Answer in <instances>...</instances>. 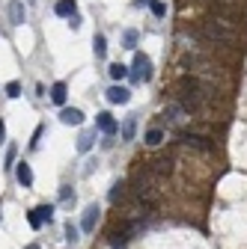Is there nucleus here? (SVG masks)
<instances>
[{
  "instance_id": "9",
  "label": "nucleus",
  "mask_w": 247,
  "mask_h": 249,
  "mask_svg": "<svg viewBox=\"0 0 247 249\" xmlns=\"http://www.w3.org/2000/svg\"><path fill=\"white\" fill-rule=\"evenodd\" d=\"M9 24H24V3H21V0H12V3H9Z\"/></svg>"
},
{
  "instance_id": "14",
  "label": "nucleus",
  "mask_w": 247,
  "mask_h": 249,
  "mask_svg": "<svg viewBox=\"0 0 247 249\" xmlns=\"http://www.w3.org/2000/svg\"><path fill=\"white\" fill-rule=\"evenodd\" d=\"M161 140H164V131H161V128H152V131L146 134V145H152V148L161 145Z\"/></svg>"
},
{
  "instance_id": "4",
  "label": "nucleus",
  "mask_w": 247,
  "mask_h": 249,
  "mask_svg": "<svg viewBox=\"0 0 247 249\" xmlns=\"http://www.w3.org/2000/svg\"><path fill=\"white\" fill-rule=\"evenodd\" d=\"M96 128L102 131V134H107V137H113L119 128H116V122H113V116L110 113H99L96 116Z\"/></svg>"
},
{
  "instance_id": "15",
  "label": "nucleus",
  "mask_w": 247,
  "mask_h": 249,
  "mask_svg": "<svg viewBox=\"0 0 247 249\" xmlns=\"http://www.w3.org/2000/svg\"><path fill=\"white\" fill-rule=\"evenodd\" d=\"M92 48H96V56H99V59H102V56H104V53H107V39H104V36H102V33H99V36H96V39H92Z\"/></svg>"
},
{
  "instance_id": "22",
  "label": "nucleus",
  "mask_w": 247,
  "mask_h": 249,
  "mask_svg": "<svg viewBox=\"0 0 247 249\" xmlns=\"http://www.w3.org/2000/svg\"><path fill=\"white\" fill-rule=\"evenodd\" d=\"M137 30H125V48H137Z\"/></svg>"
},
{
  "instance_id": "1",
  "label": "nucleus",
  "mask_w": 247,
  "mask_h": 249,
  "mask_svg": "<svg viewBox=\"0 0 247 249\" xmlns=\"http://www.w3.org/2000/svg\"><path fill=\"white\" fill-rule=\"evenodd\" d=\"M203 98H206V92H203L200 80H194V77H182V80H179V107H182L185 113L200 110Z\"/></svg>"
},
{
  "instance_id": "6",
  "label": "nucleus",
  "mask_w": 247,
  "mask_h": 249,
  "mask_svg": "<svg viewBox=\"0 0 247 249\" xmlns=\"http://www.w3.org/2000/svg\"><path fill=\"white\" fill-rule=\"evenodd\" d=\"M128 98H131V92L125 86H110L107 89V101L110 104H128Z\"/></svg>"
},
{
  "instance_id": "28",
  "label": "nucleus",
  "mask_w": 247,
  "mask_h": 249,
  "mask_svg": "<svg viewBox=\"0 0 247 249\" xmlns=\"http://www.w3.org/2000/svg\"><path fill=\"white\" fill-rule=\"evenodd\" d=\"M27 249H39V246H27Z\"/></svg>"
},
{
  "instance_id": "12",
  "label": "nucleus",
  "mask_w": 247,
  "mask_h": 249,
  "mask_svg": "<svg viewBox=\"0 0 247 249\" xmlns=\"http://www.w3.org/2000/svg\"><path fill=\"white\" fill-rule=\"evenodd\" d=\"M182 116H185V110H182L179 104H170V107L164 110V119H167V124H176V122H179Z\"/></svg>"
},
{
  "instance_id": "8",
  "label": "nucleus",
  "mask_w": 247,
  "mask_h": 249,
  "mask_svg": "<svg viewBox=\"0 0 247 249\" xmlns=\"http://www.w3.org/2000/svg\"><path fill=\"white\" fill-rule=\"evenodd\" d=\"M54 12L60 18H72V15H78V6H75V0H60V3L54 6Z\"/></svg>"
},
{
  "instance_id": "20",
  "label": "nucleus",
  "mask_w": 247,
  "mask_h": 249,
  "mask_svg": "<svg viewBox=\"0 0 247 249\" xmlns=\"http://www.w3.org/2000/svg\"><path fill=\"white\" fill-rule=\"evenodd\" d=\"M149 9H152V15H155V18H164V15H167V6L161 3V0H152Z\"/></svg>"
},
{
  "instance_id": "21",
  "label": "nucleus",
  "mask_w": 247,
  "mask_h": 249,
  "mask_svg": "<svg viewBox=\"0 0 247 249\" xmlns=\"http://www.w3.org/2000/svg\"><path fill=\"white\" fill-rule=\"evenodd\" d=\"M6 95H9V98H18V95H21V83H18V80L6 83Z\"/></svg>"
},
{
  "instance_id": "23",
  "label": "nucleus",
  "mask_w": 247,
  "mask_h": 249,
  "mask_svg": "<svg viewBox=\"0 0 247 249\" xmlns=\"http://www.w3.org/2000/svg\"><path fill=\"white\" fill-rule=\"evenodd\" d=\"M78 237H81V234H78V226H75V223H66V240H72V243H75Z\"/></svg>"
},
{
  "instance_id": "7",
  "label": "nucleus",
  "mask_w": 247,
  "mask_h": 249,
  "mask_svg": "<svg viewBox=\"0 0 247 249\" xmlns=\"http://www.w3.org/2000/svg\"><path fill=\"white\" fill-rule=\"evenodd\" d=\"M60 122H63V124H81L83 122V113L78 107H66L63 113H60Z\"/></svg>"
},
{
  "instance_id": "18",
  "label": "nucleus",
  "mask_w": 247,
  "mask_h": 249,
  "mask_svg": "<svg viewBox=\"0 0 247 249\" xmlns=\"http://www.w3.org/2000/svg\"><path fill=\"white\" fill-rule=\"evenodd\" d=\"M36 213H39V220H42V223H51V220H54V208H51V205H39Z\"/></svg>"
},
{
  "instance_id": "25",
  "label": "nucleus",
  "mask_w": 247,
  "mask_h": 249,
  "mask_svg": "<svg viewBox=\"0 0 247 249\" xmlns=\"http://www.w3.org/2000/svg\"><path fill=\"white\" fill-rule=\"evenodd\" d=\"M12 163H15V148L6 151V166H12Z\"/></svg>"
},
{
  "instance_id": "26",
  "label": "nucleus",
  "mask_w": 247,
  "mask_h": 249,
  "mask_svg": "<svg viewBox=\"0 0 247 249\" xmlns=\"http://www.w3.org/2000/svg\"><path fill=\"white\" fill-rule=\"evenodd\" d=\"M3 142H6V124L0 122V145H3Z\"/></svg>"
},
{
  "instance_id": "5",
  "label": "nucleus",
  "mask_w": 247,
  "mask_h": 249,
  "mask_svg": "<svg viewBox=\"0 0 247 249\" xmlns=\"http://www.w3.org/2000/svg\"><path fill=\"white\" fill-rule=\"evenodd\" d=\"M96 223H99V205H89L86 211H83V220H81V229L89 234L92 229H96Z\"/></svg>"
},
{
  "instance_id": "24",
  "label": "nucleus",
  "mask_w": 247,
  "mask_h": 249,
  "mask_svg": "<svg viewBox=\"0 0 247 249\" xmlns=\"http://www.w3.org/2000/svg\"><path fill=\"white\" fill-rule=\"evenodd\" d=\"M27 220H30V226H33V229H42V220H39V213H36V208H33V211L27 213Z\"/></svg>"
},
{
  "instance_id": "13",
  "label": "nucleus",
  "mask_w": 247,
  "mask_h": 249,
  "mask_svg": "<svg viewBox=\"0 0 247 249\" xmlns=\"http://www.w3.org/2000/svg\"><path fill=\"white\" fill-rule=\"evenodd\" d=\"M134 134H137V119L131 116V119H128L125 124H122V140L128 142V140H134Z\"/></svg>"
},
{
  "instance_id": "19",
  "label": "nucleus",
  "mask_w": 247,
  "mask_h": 249,
  "mask_svg": "<svg viewBox=\"0 0 247 249\" xmlns=\"http://www.w3.org/2000/svg\"><path fill=\"white\" fill-rule=\"evenodd\" d=\"M122 196H125V181H116L113 190H110V202H119Z\"/></svg>"
},
{
  "instance_id": "17",
  "label": "nucleus",
  "mask_w": 247,
  "mask_h": 249,
  "mask_svg": "<svg viewBox=\"0 0 247 249\" xmlns=\"http://www.w3.org/2000/svg\"><path fill=\"white\" fill-rule=\"evenodd\" d=\"M107 71H110V77H113V80H122V77H128V69L122 66V62H113V66H110Z\"/></svg>"
},
{
  "instance_id": "16",
  "label": "nucleus",
  "mask_w": 247,
  "mask_h": 249,
  "mask_svg": "<svg viewBox=\"0 0 247 249\" xmlns=\"http://www.w3.org/2000/svg\"><path fill=\"white\" fill-rule=\"evenodd\" d=\"M92 140H96V134H92V131L81 134V140H78V151H89V148H92Z\"/></svg>"
},
{
  "instance_id": "27",
  "label": "nucleus",
  "mask_w": 247,
  "mask_h": 249,
  "mask_svg": "<svg viewBox=\"0 0 247 249\" xmlns=\"http://www.w3.org/2000/svg\"><path fill=\"white\" fill-rule=\"evenodd\" d=\"M143 3H149V0H137V6H143Z\"/></svg>"
},
{
  "instance_id": "2",
  "label": "nucleus",
  "mask_w": 247,
  "mask_h": 249,
  "mask_svg": "<svg viewBox=\"0 0 247 249\" xmlns=\"http://www.w3.org/2000/svg\"><path fill=\"white\" fill-rule=\"evenodd\" d=\"M203 36L206 39H211V42H235V30L232 27H226L224 21H218V18H211V21H206L203 24Z\"/></svg>"
},
{
  "instance_id": "10",
  "label": "nucleus",
  "mask_w": 247,
  "mask_h": 249,
  "mask_svg": "<svg viewBox=\"0 0 247 249\" xmlns=\"http://www.w3.org/2000/svg\"><path fill=\"white\" fill-rule=\"evenodd\" d=\"M51 101H54V104H66V83H63V80H57V83L51 86Z\"/></svg>"
},
{
  "instance_id": "11",
  "label": "nucleus",
  "mask_w": 247,
  "mask_h": 249,
  "mask_svg": "<svg viewBox=\"0 0 247 249\" xmlns=\"http://www.w3.org/2000/svg\"><path fill=\"white\" fill-rule=\"evenodd\" d=\"M18 181L24 187H33V169H30V163H18Z\"/></svg>"
},
{
  "instance_id": "3",
  "label": "nucleus",
  "mask_w": 247,
  "mask_h": 249,
  "mask_svg": "<svg viewBox=\"0 0 247 249\" xmlns=\"http://www.w3.org/2000/svg\"><path fill=\"white\" fill-rule=\"evenodd\" d=\"M137 83H146V80H152V59L146 56V53H134V66H131V71H128Z\"/></svg>"
},
{
  "instance_id": "29",
  "label": "nucleus",
  "mask_w": 247,
  "mask_h": 249,
  "mask_svg": "<svg viewBox=\"0 0 247 249\" xmlns=\"http://www.w3.org/2000/svg\"><path fill=\"white\" fill-rule=\"evenodd\" d=\"M119 249H122V246H119Z\"/></svg>"
}]
</instances>
